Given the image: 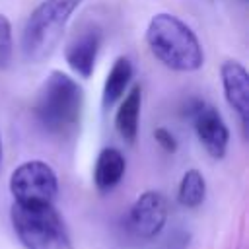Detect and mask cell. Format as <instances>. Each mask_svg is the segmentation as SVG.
<instances>
[{
	"label": "cell",
	"mask_w": 249,
	"mask_h": 249,
	"mask_svg": "<svg viewBox=\"0 0 249 249\" xmlns=\"http://www.w3.org/2000/svg\"><path fill=\"white\" fill-rule=\"evenodd\" d=\"M82 109V86L62 70H53L37 91L33 115L45 132L53 136H66L80 124Z\"/></svg>",
	"instance_id": "cell-1"
},
{
	"label": "cell",
	"mask_w": 249,
	"mask_h": 249,
	"mask_svg": "<svg viewBox=\"0 0 249 249\" xmlns=\"http://www.w3.org/2000/svg\"><path fill=\"white\" fill-rule=\"evenodd\" d=\"M150 53L169 70L195 72L204 64V53L195 31L177 16L160 12L146 27Z\"/></svg>",
	"instance_id": "cell-2"
},
{
	"label": "cell",
	"mask_w": 249,
	"mask_h": 249,
	"mask_svg": "<svg viewBox=\"0 0 249 249\" xmlns=\"http://www.w3.org/2000/svg\"><path fill=\"white\" fill-rule=\"evenodd\" d=\"M82 2L84 0H41L33 8L21 31V51L29 62H41L54 51L72 14Z\"/></svg>",
	"instance_id": "cell-3"
},
{
	"label": "cell",
	"mask_w": 249,
	"mask_h": 249,
	"mask_svg": "<svg viewBox=\"0 0 249 249\" xmlns=\"http://www.w3.org/2000/svg\"><path fill=\"white\" fill-rule=\"evenodd\" d=\"M12 228L25 249H74L62 216L53 204H12Z\"/></svg>",
	"instance_id": "cell-4"
},
{
	"label": "cell",
	"mask_w": 249,
	"mask_h": 249,
	"mask_svg": "<svg viewBox=\"0 0 249 249\" xmlns=\"http://www.w3.org/2000/svg\"><path fill=\"white\" fill-rule=\"evenodd\" d=\"M10 193L18 204H53L58 193V177L47 161L29 160L12 171Z\"/></svg>",
	"instance_id": "cell-5"
},
{
	"label": "cell",
	"mask_w": 249,
	"mask_h": 249,
	"mask_svg": "<svg viewBox=\"0 0 249 249\" xmlns=\"http://www.w3.org/2000/svg\"><path fill=\"white\" fill-rule=\"evenodd\" d=\"M167 200L160 191L142 193L126 214V230L136 239H154L167 222Z\"/></svg>",
	"instance_id": "cell-6"
},
{
	"label": "cell",
	"mask_w": 249,
	"mask_h": 249,
	"mask_svg": "<svg viewBox=\"0 0 249 249\" xmlns=\"http://www.w3.org/2000/svg\"><path fill=\"white\" fill-rule=\"evenodd\" d=\"M189 117L193 121L196 138L200 140L208 156H212L214 160H222L230 144V128L218 109L200 99H195L189 105Z\"/></svg>",
	"instance_id": "cell-7"
},
{
	"label": "cell",
	"mask_w": 249,
	"mask_h": 249,
	"mask_svg": "<svg viewBox=\"0 0 249 249\" xmlns=\"http://www.w3.org/2000/svg\"><path fill=\"white\" fill-rule=\"evenodd\" d=\"M103 33L97 25H89L76 33L70 43L64 49V58L68 66L80 76V78H89L95 68V60L101 49Z\"/></svg>",
	"instance_id": "cell-8"
},
{
	"label": "cell",
	"mask_w": 249,
	"mask_h": 249,
	"mask_svg": "<svg viewBox=\"0 0 249 249\" xmlns=\"http://www.w3.org/2000/svg\"><path fill=\"white\" fill-rule=\"evenodd\" d=\"M222 88L228 105L235 111L243 130L249 123V74L245 66L237 60H226L220 66Z\"/></svg>",
	"instance_id": "cell-9"
},
{
	"label": "cell",
	"mask_w": 249,
	"mask_h": 249,
	"mask_svg": "<svg viewBox=\"0 0 249 249\" xmlns=\"http://www.w3.org/2000/svg\"><path fill=\"white\" fill-rule=\"evenodd\" d=\"M126 171V160L121 154V150L109 146L103 148L95 160V167H93V183L97 187V191L101 193H109L113 191L124 177Z\"/></svg>",
	"instance_id": "cell-10"
},
{
	"label": "cell",
	"mask_w": 249,
	"mask_h": 249,
	"mask_svg": "<svg viewBox=\"0 0 249 249\" xmlns=\"http://www.w3.org/2000/svg\"><path fill=\"white\" fill-rule=\"evenodd\" d=\"M140 107H142V89L140 86H132L130 91L121 97L119 109L115 113V128L119 136L128 144H132L138 136Z\"/></svg>",
	"instance_id": "cell-11"
},
{
	"label": "cell",
	"mask_w": 249,
	"mask_h": 249,
	"mask_svg": "<svg viewBox=\"0 0 249 249\" xmlns=\"http://www.w3.org/2000/svg\"><path fill=\"white\" fill-rule=\"evenodd\" d=\"M132 74H134V68H132V62L126 58V56H119L115 58L111 70L107 72L105 76V84H103V107L109 109L113 107L117 101H121V97L124 95L130 80H132Z\"/></svg>",
	"instance_id": "cell-12"
},
{
	"label": "cell",
	"mask_w": 249,
	"mask_h": 249,
	"mask_svg": "<svg viewBox=\"0 0 249 249\" xmlns=\"http://www.w3.org/2000/svg\"><path fill=\"white\" fill-rule=\"evenodd\" d=\"M206 198V181L198 169H189L181 177L177 189V200L185 208H196Z\"/></svg>",
	"instance_id": "cell-13"
},
{
	"label": "cell",
	"mask_w": 249,
	"mask_h": 249,
	"mask_svg": "<svg viewBox=\"0 0 249 249\" xmlns=\"http://www.w3.org/2000/svg\"><path fill=\"white\" fill-rule=\"evenodd\" d=\"M12 53H14L12 23L4 14H0V70L12 62Z\"/></svg>",
	"instance_id": "cell-14"
},
{
	"label": "cell",
	"mask_w": 249,
	"mask_h": 249,
	"mask_svg": "<svg viewBox=\"0 0 249 249\" xmlns=\"http://www.w3.org/2000/svg\"><path fill=\"white\" fill-rule=\"evenodd\" d=\"M154 138H156V142H158L165 152H169V154L177 152V140H175V136H173L167 128L158 126V128L154 130Z\"/></svg>",
	"instance_id": "cell-15"
},
{
	"label": "cell",
	"mask_w": 249,
	"mask_h": 249,
	"mask_svg": "<svg viewBox=\"0 0 249 249\" xmlns=\"http://www.w3.org/2000/svg\"><path fill=\"white\" fill-rule=\"evenodd\" d=\"M189 239H191V235H189L187 231H175V233H171L158 249H187Z\"/></svg>",
	"instance_id": "cell-16"
},
{
	"label": "cell",
	"mask_w": 249,
	"mask_h": 249,
	"mask_svg": "<svg viewBox=\"0 0 249 249\" xmlns=\"http://www.w3.org/2000/svg\"><path fill=\"white\" fill-rule=\"evenodd\" d=\"M2 160H4V148H2V138H0V167H2Z\"/></svg>",
	"instance_id": "cell-17"
}]
</instances>
